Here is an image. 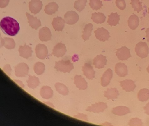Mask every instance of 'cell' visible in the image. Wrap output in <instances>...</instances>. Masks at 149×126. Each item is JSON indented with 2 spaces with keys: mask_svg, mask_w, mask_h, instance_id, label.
<instances>
[{
  "mask_svg": "<svg viewBox=\"0 0 149 126\" xmlns=\"http://www.w3.org/2000/svg\"><path fill=\"white\" fill-rule=\"evenodd\" d=\"M1 29L4 34L10 36H15L20 29L17 21L10 17L3 18L0 22Z\"/></svg>",
  "mask_w": 149,
  "mask_h": 126,
  "instance_id": "cell-1",
  "label": "cell"
},
{
  "mask_svg": "<svg viewBox=\"0 0 149 126\" xmlns=\"http://www.w3.org/2000/svg\"><path fill=\"white\" fill-rule=\"evenodd\" d=\"M54 68L58 71L64 73H70L74 68L73 64L69 60H61L59 61H56Z\"/></svg>",
  "mask_w": 149,
  "mask_h": 126,
  "instance_id": "cell-2",
  "label": "cell"
},
{
  "mask_svg": "<svg viewBox=\"0 0 149 126\" xmlns=\"http://www.w3.org/2000/svg\"><path fill=\"white\" fill-rule=\"evenodd\" d=\"M149 50L147 43L142 42L137 43L135 48V51L137 55L142 58L147 56L149 53Z\"/></svg>",
  "mask_w": 149,
  "mask_h": 126,
  "instance_id": "cell-3",
  "label": "cell"
},
{
  "mask_svg": "<svg viewBox=\"0 0 149 126\" xmlns=\"http://www.w3.org/2000/svg\"><path fill=\"white\" fill-rule=\"evenodd\" d=\"M15 75L17 77H24L28 75L29 67L24 63H20L15 66Z\"/></svg>",
  "mask_w": 149,
  "mask_h": 126,
  "instance_id": "cell-4",
  "label": "cell"
},
{
  "mask_svg": "<svg viewBox=\"0 0 149 126\" xmlns=\"http://www.w3.org/2000/svg\"><path fill=\"white\" fill-rule=\"evenodd\" d=\"M65 23L67 24H75L78 21L79 17L78 14L74 11H69L67 12L64 16Z\"/></svg>",
  "mask_w": 149,
  "mask_h": 126,
  "instance_id": "cell-5",
  "label": "cell"
},
{
  "mask_svg": "<svg viewBox=\"0 0 149 126\" xmlns=\"http://www.w3.org/2000/svg\"><path fill=\"white\" fill-rule=\"evenodd\" d=\"M36 56L41 60H44L48 55V50L45 45L38 44L35 48Z\"/></svg>",
  "mask_w": 149,
  "mask_h": 126,
  "instance_id": "cell-6",
  "label": "cell"
},
{
  "mask_svg": "<svg viewBox=\"0 0 149 126\" xmlns=\"http://www.w3.org/2000/svg\"><path fill=\"white\" fill-rule=\"evenodd\" d=\"M96 38L100 41L103 42L107 41L111 37L107 29L104 27L98 28L97 30L95 31Z\"/></svg>",
  "mask_w": 149,
  "mask_h": 126,
  "instance_id": "cell-7",
  "label": "cell"
},
{
  "mask_svg": "<svg viewBox=\"0 0 149 126\" xmlns=\"http://www.w3.org/2000/svg\"><path fill=\"white\" fill-rule=\"evenodd\" d=\"M107 108L108 106L106 103L103 102H99L88 107L86 110L94 113H99L104 112Z\"/></svg>",
  "mask_w": 149,
  "mask_h": 126,
  "instance_id": "cell-8",
  "label": "cell"
},
{
  "mask_svg": "<svg viewBox=\"0 0 149 126\" xmlns=\"http://www.w3.org/2000/svg\"><path fill=\"white\" fill-rule=\"evenodd\" d=\"M43 4L40 0H31L29 2V9L31 13L37 14L42 9Z\"/></svg>",
  "mask_w": 149,
  "mask_h": 126,
  "instance_id": "cell-9",
  "label": "cell"
},
{
  "mask_svg": "<svg viewBox=\"0 0 149 126\" xmlns=\"http://www.w3.org/2000/svg\"><path fill=\"white\" fill-rule=\"evenodd\" d=\"M67 51L66 46L62 43H59L54 46L52 54L54 56L62 57L65 55Z\"/></svg>",
  "mask_w": 149,
  "mask_h": 126,
  "instance_id": "cell-10",
  "label": "cell"
},
{
  "mask_svg": "<svg viewBox=\"0 0 149 126\" xmlns=\"http://www.w3.org/2000/svg\"><path fill=\"white\" fill-rule=\"evenodd\" d=\"M116 54L118 58L121 61H125L131 57L130 50L125 46L118 49Z\"/></svg>",
  "mask_w": 149,
  "mask_h": 126,
  "instance_id": "cell-11",
  "label": "cell"
},
{
  "mask_svg": "<svg viewBox=\"0 0 149 126\" xmlns=\"http://www.w3.org/2000/svg\"><path fill=\"white\" fill-rule=\"evenodd\" d=\"M83 75L85 76L88 79L92 80L95 77V71L94 68L90 64L86 63L82 68Z\"/></svg>",
  "mask_w": 149,
  "mask_h": 126,
  "instance_id": "cell-12",
  "label": "cell"
},
{
  "mask_svg": "<svg viewBox=\"0 0 149 126\" xmlns=\"http://www.w3.org/2000/svg\"><path fill=\"white\" fill-rule=\"evenodd\" d=\"M39 37L41 41L47 42L51 40L52 34L50 29L46 27L42 28L39 31Z\"/></svg>",
  "mask_w": 149,
  "mask_h": 126,
  "instance_id": "cell-13",
  "label": "cell"
},
{
  "mask_svg": "<svg viewBox=\"0 0 149 126\" xmlns=\"http://www.w3.org/2000/svg\"><path fill=\"white\" fill-rule=\"evenodd\" d=\"M65 19H62L61 17L58 16L54 18L52 25L56 31H62L65 27Z\"/></svg>",
  "mask_w": 149,
  "mask_h": 126,
  "instance_id": "cell-14",
  "label": "cell"
},
{
  "mask_svg": "<svg viewBox=\"0 0 149 126\" xmlns=\"http://www.w3.org/2000/svg\"><path fill=\"white\" fill-rule=\"evenodd\" d=\"M74 80V83L79 90H85L87 88V82L81 75H75Z\"/></svg>",
  "mask_w": 149,
  "mask_h": 126,
  "instance_id": "cell-15",
  "label": "cell"
},
{
  "mask_svg": "<svg viewBox=\"0 0 149 126\" xmlns=\"http://www.w3.org/2000/svg\"><path fill=\"white\" fill-rule=\"evenodd\" d=\"M19 51L20 56L26 59H28L29 57H31L32 53L33 52L31 47L26 44L24 46H20Z\"/></svg>",
  "mask_w": 149,
  "mask_h": 126,
  "instance_id": "cell-16",
  "label": "cell"
},
{
  "mask_svg": "<svg viewBox=\"0 0 149 126\" xmlns=\"http://www.w3.org/2000/svg\"><path fill=\"white\" fill-rule=\"evenodd\" d=\"M115 71L117 75L120 77H125L128 74L127 68L123 63H119L115 65Z\"/></svg>",
  "mask_w": 149,
  "mask_h": 126,
  "instance_id": "cell-17",
  "label": "cell"
},
{
  "mask_svg": "<svg viewBox=\"0 0 149 126\" xmlns=\"http://www.w3.org/2000/svg\"><path fill=\"white\" fill-rule=\"evenodd\" d=\"M120 83L123 89L127 92H133L136 87L134 82L131 80L121 81Z\"/></svg>",
  "mask_w": 149,
  "mask_h": 126,
  "instance_id": "cell-18",
  "label": "cell"
},
{
  "mask_svg": "<svg viewBox=\"0 0 149 126\" xmlns=\"http://www.w3.org/2000/svg\"><path fill=\"white\" fill-rule=\"evenodd\" d=\"M107 60L106 57L102 55H97L93 61V64L95 68L101 69L106 65Z\"/></svg>",
  "mask_w": 149,
  "mask_h": 126,
  "instance_id": "cell-19",
  "label": "cell"
},
{
  "mask_svg": "<svg viewBox=\"0 0 149 126\" xmlns=\"http://www.w3.org/2000/svg\"><path fill=\"white\" fill-rule=\"evenodd\" d=\"M26 15L28 20L29 25L32 28L37 30L39 27L41 26V23L39 19H38L36 17L31 15L30 14L26 13Z\"/></svg>",
  "mask_w": 149,
  "mask_h": 126,
  "instance_id": "cell-20",
  "label": "cell"
},
{
  "mask_svg": "<svg viewBox=\"0 0 149 126\" xmlns=\"http://www.w3.org/2000/svg\"><path fill=\"white\" fill-rule=\"evenodd\" d=\"M113 76L112 70L109 68L104 73L101 78V84L103 87L107 86L110 83Z\"/></svg>",
  "mask_w": 149,
  "mask_h": 126,
  "instance_id": "cell-21",
  "label": "cell"
},
{
  "mask_svg": "<svg viewBox=\"0 0 149 126\" xmlns=\"http://www.w3.org/2000/svg\"><path fill=\"white\" fill-rule=\"evenodd\" d=\"M59 8V6L55 2L49 3L48 5L45 6L44 9L45 12L47 14L52 15L57 12Z\"/></svg>",
  "mask_w": 149,
  "mask_h": 126,
  "instance_id": "cell-22",
  "label": "cell"
},
{
  "mask_svg": "<svg viewBox=\"0 0 149 126\" xmlns=\"http://www.w3.org/2000/svg\"><path fill=\"white\" fill-rule=\"evenodd\" d=\"M2 42L1 41V47L4 46L5 48L8 49H12L15 48L16 43L12 38L5 37L2 39Z\"/></svg>",
  "mask_w": 149,
  "mask_h": 126,
  "instance_id": "cell-23",
  "label": "cell"
},
{
  "mask_svg": "<svg viewBox=\"0 0 149 126\" xmlns=\"http://www.w3.org/2000/svg\"><path fill=\"white\" fill-rule=\"evenodd\" d=\"M113 114L118 116H123L130 113L129 108L125 106H120L114 108L112 110Z\"/></svg>",
  "mask_w": 149,
  "mask_h": 126,
  "instance_id": "cell-24",
  "label": "cell"
},
{
  "mask_svg": "<svg viewBox=\"0 0 149 126\" xmlns=\"http://www.w3.org/2000/svg\"><path fill=\"white\" fill-rule=\"evenodd\" d=\"M40 94L43 99H48L52 97L53 91L50 87L44 86L40 90Z\"/></svg>",
  "mask_w": 149,
  "mask_h": 126,
  "instance_id": "cell-25",
  "label": "cell"
},
{
  "mask_svg": "<svg viewBox=\"0 0 149 126\" xmlns=\"http://www.w3.org/2000/svg\"><path fill=\"white\" fill-rule=\"evenodd\" d=\"M139 23V18L136 15H132L130 17L128 21V26L130 28L133 30L138 27Z\"/></svg>",
  "mask_w": 149,
  "mask_h": 126,
  "instance_id": "cell-26",
  "label": "cell"
},
{
  "mask_svg": "<svg viewBox=\"0 0 149 126\" xmlns=\"http://www.w3.org/2000/svg\"><path fill=\"white\" fill-rule=\"evenodd\" d=\"M106 17L104 14L101 12L96 13L92 14L91 19L93 21L97 24H101L105 22Z\"/></svg>",
  "mask_w": 149,
  "mask_h": 126,
  "instance_id": "cell-27",
  "label": "cell"
},
{
  "mask_svg": "<svg viewBox=\"0 0 149 126\" xmlns=\"http://www.w3.org/2000/svg\"><path fill=\"white\" fill-rule=\"evenodd\" d=\"M119 95V92L116 88L108 89L105 92L104 96L108 99H116Z\"/></svg>",
  "mask_w": 149,
  "mask_h": 126,
  "instance_id": "cell-28",
  "label": "cell"
},
{
  "mask_svg": "<svg viewBox=\"0 0 149 126\" xmlns=\"http://www.w3.org/2000/svg\"><path fill=\"white\" fill-rule=\"evenodd\" d=\"M119 15L117 13H112L111 14L108 16V19L107 23L111 26H116L119 23V21L120 20Z\"/></svg>",
  "mask_w": 149,
  "mask_h": 126,
  "instance_id": "cell-29",
  "label": "cell"
},
{
  "mask_svg": "<svg viewBox=\"0 0 149 126\" xmlns=\"http://www.w3.org/2000/svg\"><path fill=\"white\" fill-rule=\"evenodd\" d=\"M93 25L89 23L86 25L83 32L82 38L85 41L88 40L90 36L91 35L92 31L93 30Z\"/></svg>",
  "mask_w": 149,
  "mask_h": 126,
  "instance_id": "cell-30",
  "label": "cell"
},
{
  "mask_svg": "<svg viewBox=\"0 0 149 126\" xmlns=\"http://www.w3.org/2000/svg\"><path fill=\"white\" fill-rule=\"evenodd\" d=\"M28 86L30 89H34L38 86L40 83L39 79L35 76L29 75L27 81Z\"/></svg>",
  "mask_w": 149,
  "mask_h": 126,
  "instance_id": "cell-31",
  "label": "cell"
},
{
  "mask_svg": "<svg viewBox=\"0 0 149 126\" xmlns=\"http://www.w3.org/2000/svg\"><path fill=\"white\" fill-rule=\"evenodd\" d=\"M56 89L57 92L63 96H66L69 93V90L67 87L64 84L57 82L55 85Z\"/></svg>",
  "mask_w": 149,
  "mask_h": 126,
  "instance_id": "cell-32",
  "label": "cell"
},
{
  "mask_svg": "<svg viewBox=\"0 0 149 126\" xmlns=\"http://www.w3.org/2000/svg\"><path fill=\"white\" fill-rule=\"evenodd\" d=\"M138 98L141 102L147 101L149 99V90L147 89H141L138 94Z\"/></svg>",
  "mask_w": 149,
  "mask_h": 126,
  "instance_id": "cell-33",
  "label": "cell"
},
{
  "mask_svg": "<svg viewBox=\"0 0 149 126\" xmlns=\"http://www.w3.org/2000/svg\"><path fill=\"white\" fill-rule=\"evenodd\" d=\"M34 70L35 73L37 75H42L45 70V66L43 63H36L34 65Z\"/></svg>",
  "mask_w": 149,
  "mask_h": 126,
  "instance_id": "cell-34",
  "label": "cell"
},
{
  "mask_svg": "<svg viewBox=\"0 0 149 126\" xmlns=\"http://www.w3.org/2000/svg\"><path fill=\"white\" fill-rule=\"evenodd\" d=\"M87 0H77L75 2L74 8L79 12H81L86 6Z\"/></svg>",
  "mask_w": 149,
  "mask_h": 126,
  "instance_id": "cell-35",
  "label": "cell"
},
{
  "mask_svg": "<svg viewBox=\"0 0 149 126\" xmlns=\"http://www.w3.org/2000/svg\"><path fill=\"white\" fill-rule=\"evenodd\" d=\"M89 5L93 10L96 11L101 9L103 6L102 2L100 0H90Z\"/></svg>",
  "mask_w": 149,
  "mask_h": 126,
  "instance_id": "cell-36",
  "label": "cell"
},
{
  "mask_svg": "<svg viewBox=\"0 0 149 126\" xmlns=\"http://www.w3.org/2000/svg\"><path fill=\"white\" fill-rule=\"evenodd\" d=\"M142 4V2H140V0H131L130 3L134 11H137L138 13L143 9Z\"/></svg>",
  "mask_w": 149,
  "mask_h": 126,
  "instance_id": "cell-37",
  "label": "cell"
},
{
  "mask_svg": "<svg viewBox=\"0 0 149 126\" xmlns=\"http://www.w3.org/2000/svg\"><path fill=\"white\" fill-rule=\"evenodd\" d=\"M129 123V125L130 126H141L143 125L141 120L137 118L132 119Z\"/></svg>",
  "mask_w": 149,
  "mask_h": 126,
  "instance_id": "cell-38",
  "label": "cell"
},
{
  "mask_svg": "<svg viewBox=\"0 0 149 126\" xmlns=\"http://www.w3.org/2000/svg\"><path fill=\"white\" fill-rule=\"evenodd\" d=\"M116 4L117 7L121 10H123L126 8V4L125 0H116Z\"/></svg>",
  "mask_w": 149,
  "mask_h": 126,
  "instance_id": "cell-39",
  "label": "cell"
},
{
  "mask_svg": "<svg viewBox=\"0 0 149 126\" xmlns=\"http://www.w3.org/2000/svg\"><path fill=\"white\" fill-rule=\"evenodd\" d=\"M4 72L9 76H10L11 75V71H12V68H11L10 65L9 64H7L3 68Z\"/></svg>",
  "mask_w": 149,
  "mask_h": 126,
  "instance_id": "cell-40",
  "label": "cell"
},
{
  "mask_svg": "<svg viewBox=\"0 0 149 126\" xmlns=\"http://www.w3.org/2000/svg\"><path fill=\"white\" fill-rule=\"evenodd\" d=\"M10 0H0V8H3L7 6Z\"/></svg>",
  "mask_w": 149,
  "mask_h": 126,
  "instance_id": "cell-41",
  "label": "cell"
},
{
  "mask_svg": "<svg viewBox=\"0 0 149 126\" xmlns=\"http://www.w3.org/2000/svg\"><path fill=\"white\" fill-rule=\"evenodd\" d=\"M74 117L76 118L81 119V120H83L84 121H88L87 118V116L83 114H78L77 115L75 116Z\"/></svg>",
  "mask_w": 149,
  "mask_h": 126,
  "instance_id": "cell-42",
  "label": "cell"
},
{
  "mask_svg": "<svg viewBox=\"0 0 149 126\" xmlns=\"http://www.w3.org/2000/svg\"><path fill=\"white\" fill-rule=\"evenodd\" d=\"M144 109L145 110V113L149 115V103L145 106Z\"/></svg>",
  "mask_w": 149,
  "mask_h": 126,
  "instance_id": "cell-43",
  "label": "cell"
},
{
  "mask_svg": "<svg viewBox=\"0 0 149 126\" xmlns=\"http://www.w3.org/2000/svg\"><path fill=\"white\" fill-rule=\"evenodd\" d=\"M14 80L15 82L18 85H19V86L23 88L24 87V85H23L21 81L19 80Z\"/></svg>",
  "mask_w": 149,
  "mask_h": 126,
  "instance_id": "cell-44",
  "label": "cell"
},
{
  "mask_svg": "<svg viewBox=\"0 0 149 126\" xmlns=\"http://www.w3.org/2000/svg\"><path fill=\"white\" fill-rule=\"evenodd\" d=\"M146 33V37L147 38L148 42L149 43V28L147 29Z\"/></svg>",
  "mask_w": 149,
  "mask_h": 126,
  "instance_id": "cell-45",
  "label": "cell"
},
{
  "mask_svg": "<svg viewBox=\"0 0 149 126\" xmlns=\"http://www.w3.org/2000/svg\"><path fill=\"white\" fill-rule=\"evenodd\" d=\"M147 71L148 72V73H149V65L148 66V68H147Z\"/></svg>",
  "mask_w": 149,
  "mask_h": 126,
  "instance_id": "cell-46",
  "label": "cell"
},
{
  "mask_svg": "<svg viewBox=\"0 0 149 126\" xmlns=\"http://www.w3.org/2000/svg\"><path fill=\"white\" fill-rule=\"evenodd\" d=\"M104 1H109V0H104Z\"/></svg>",
  "mask_w": 149,
  "mask_h": 126,
  "instance_id": "cell-47",
  "label": "cell"
},
{
  "mask_svg": "<svg viewBox=\"0 0 149 126\" xmlns=\"http://www.w3.org/2000/svg\"><path fill=\"white\" fill-rule=\"evenodd\" d=\"M148 11H149L148 13L149 14V8H148Z\"/></svg>",
  "mask_w": 149,
  "mask_h": 126,
  "instance_id": "cell-48",
  "label": "cell"
}]
</instances>
